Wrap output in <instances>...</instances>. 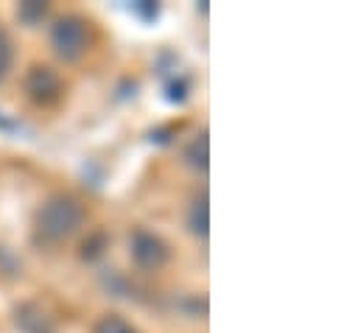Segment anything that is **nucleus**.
<instances>
[{
  "instance_id": "obj_1",
  "label": "nucleus",
  "mask_w": 361,
  "mask_h": 333,
  "mask_svg": "<svg viewBox=\"0 0 361 333\" xmlns=\"http://www.w3.org/2000/svg\"><path fill=\"white\" fill-rule=\"evenodd\" d=\"M87 222L85 205L73 193L48 196L34 216V241L39 247H59L73 238Z\"/></svg>"
},
{
  "instance_id": "obj_2",
  "label": "nucleus",
  "mask_w": 361,
  "mask_h": 333,
  "mask_svg": "<svg viewBox=\"0 0 361 333\" xmlns=\"http://www.w3.org/2000/svg\"><path fill=\"white\" fill-rule=\"evenodd\" d=\"M92 31L82 14H65L51 25V51L62 62H79L90 51Z\"/></svg>"
},
{
  "instance_id": "obj_3",
  "label": "nucleus",
  "mask_w": 361,
  "mask_h": 333,
  "mask_svg": "<svg viewBox=\"0 0 361 333\" xmlns=\"http://www.w3.org/2000/svg\"><path fill=\"white\" fill-rule=\"evenodd\" d=\"M23 87H25L28 101H34L37 107H54L65 95V84L59 79V73L54 68H48V65H34L25 73Z\"/></svg>"
},
{
  "instance_id": "obj_4",
  "label": "nucleus",
  "mask_w": 361,
  "mask_h": 333,
  "mask_svg": "<svg viewBox=\"0 0 361 333\" xmlns=\"http://www.w3.org/2000/svg\"><path fill=\"white\" fill-rule=\"evenodd\" d=\"M129 255H132V260H135L140 269L157 272V269H163V266L169 263L171 250H169V244H166L157 233L137 227V230L132 233V238H129Z\"/></svg>"
},
{
  "instance_id": "obj_5",
  "label": "nucleus",
  "mask_w": 361,
  "mask_h": 333,
  "mask_svg": "<svg viewBox=\"0 0 361 333\" xmlns=\"http://www.w3.org/2000/svg\"><path fill=\"white\" fill-rule=\"evenodd\" d=\"M14 320V328L20 333H59L56 328V320L37 303V300H25L14 308L11 314Z\"/></svg>"
},
{
  "instance_id": "obj_6",
  "label": "nucleus",
  "mask_w": 361,
  "mask_h": 333,
  "mask_svg": "<svg viewBox=\"0 0 361 333\" xmlns=\"http://www.w3.org/2000/svg\"><path fill=\"white\" fill-rule=\"evenodd\" d=\"M207 227H210V219H207V190H202V193L193 196V202L188 207V230L196 238H204Z\"/></svg>"
},
{
  "instance_id": "obj_7",
  "label": "nucleus",
  "mask_w": 361,
  "mask_h": 333,
  "mask_svg": "<svg viewBox=\"0 0 361 333\" xmlns=\"http://www.w3.org/2000/svg\"><path fill=\"white\" fill-rule=\"evenodd\" d=\"M182 157H185V163L193 168V171H207V135L204 132H199L188 146H185V152H182Z\"/></svg>"
},
{
  "instance_id": "obj_8",
  "label": "nucleus",
  "mask_w": 361,
  "mask_h": 333,
  "mask_svg": "<svg viewBox=\"0 0 361 333\" xmlns=\"http://www.w3.org/2000/svg\"><path fill=\"white\" fill-rule=\"evenodd\" d=\"M109 250V236L104 233V230H92L90 236L82 241V260H98V258H104V252Z\"/></svg>"
},
{
  "instance_id": "obj_9",
  "label": "nucleus",
  "mask_w": 361,
  "mask_h": 333,
  "mask_svg": "<svg viewBox=\"0 0 361 333\" xmlns=\"http://www.w3.org/2000/svg\"><path fill=\"white\" fill-rule=\"evenodd\" d=\"M92 333H140L129 320H123L121 314H104L98 322H95V328Z\"/></svg>"
},
{
  "instance_id": "obj_10",
  "label": "nucleus",
  "mask_w": 361,
  "mask_h": 333,
  "mask_svg": "<svg viewBox=\"0 0 361 333\" xmlns=\"http://www.w3.org/2000/svg\"><path fill=\"white\" fill-rule=\"evenodd\" d=\"M11 65H14V42H11L8 31L0 25V82L11 73Z\"/></svg>"
},
{
  "instance_id": "obj_11",
  "label": "nucleus",
  "mask_w": 361,
  "mask_h": 333,
  "mask_svg": "<svg viewBox=\"0 0 361 333\" xmlns=\"http://www.w3.org/2000/svg\"><path fill=\"white\" fill-rule=\"evenodd\" d=\"M45 14H48V6H45V3H23V6L17 8V17H20L23 23H28V25H37Z\"/></svg>"
}]
</instances>
